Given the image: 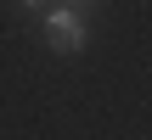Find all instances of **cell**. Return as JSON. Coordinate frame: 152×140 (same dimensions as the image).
Returning a JSON list of instances; mask_svg holds the SVG:
<instances>
[{"instance_id":"cell-1","label":"cell","mask_w":152,"mask_h":140,"mask_svg":"<svg viewBox=\"0 0 152 140\" xmlns=\"http://www.w3.org/2000/svg\"><path fill=\"white\" fill-rule=\"evenodd\" d=\"M45 39H51V51H62V56L85 45V22L73 17V0H68V6H51V17H45Z\"/></svg>"},{"instance_id":"cell-2","label":"cell","mask_w":152,"mask_h":140,"mask_svg":"<svg viewBox=\"0 0 152 140\" xmlns=\"http://www.w3.org/2000/svg\"><path fill=\"white\" fill-rule=\"evenodd\" d=\"M23 6H39V0H23Z\"/></svg>"}]
</instances>
